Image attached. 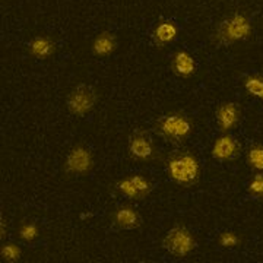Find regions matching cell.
Wrapping results in <instances>:
<instances>
[{"label":"cell","instance_id":"3957f363","mask_svg":"<svg viewBox=\"0 0 263 263\" xmlns=\"http://www.w3.org/2000/svg\"><path fill=\"white\" fill-rule=\"evenodd\" d=\"M155 132L170 143H181L192 135L193 123L187 114L181 111H170L157 120Z\"/></svg>","mask_w":263,"mask_h":263},{"label":"cell","instance_id":"d6986e66","mask_svg":"<svg viewBox=\"0 0 263 263\" xmlns=\"http://www.w3.org/2000/svg\"><path fill=\"white\" fill-rule=\"evenodd\" d=\"M19 238L25 243H34L40 237V228L35 222L29 221V222H24L21 224L18 230Z\"/></svg>","mask_w":263,"mask_h":263},{"label":"cell","instance_id":"9a60e30c","mask_svg":"<svg viewBox=\"0 0 263 263\" xmlns=\"http://www.w3.org/2000/svg\"><path fill=\"white\" fill-rule=\"evenodd\" d=\"M117 50V38L113 32L110 31H103L100 32L92 41L91 51L95 57H108L113 54Z\"/></svg>","mask_w":263,"mask_h":263},{"label":"cell","instance_id":"5b68a950","mask_svg":"<svg viewBox=\"0 0 263 263\" xmlns=\"http://www.w3.org/2000/svg\"><path fill=\"white\" fill-rule=\"evenodd\" d=\"M197 241L193 233L183 226H176L162 238V247L176 257H186L196 249Z\"/></svg>","mask_w":263,"mask_h":263},{"label":"cell","instance_id":"7402d4cb","mask_svg":"<svg viewBox=\"0 0 263 263\" xmlns=\"http://www.w3.org/2000/svg\"><path fill=\"white\" fill-rule=\"evenodd\" d=\"M5 228H8V227H6V221H5V218H2V234H0L2 240H3V238H5V235H6V233H5Z\"/></svg>","mask_w":263,"mask_h":263},{"label":"cell","instance_id":"7a4b0ae2","mask_svg":"<svg viewBox=\"0 0 263 263\" xmlns=\"http://www.w3.org/2000/svg\"><path fill=\"white\" fill-rule=\"evenodd\" d=\"M253 34V24L243 12H234L224 18L212 34V41L218 46H231L240 41H246Z\"/></svg>","mask_w":263,"mask_h":263},{"label":"cell","instance_id":"9c48e42d","mask_svg":"<svg viewBox=\"0 0 263 263\" xmlns=\"http://www.w3.org/2000/svg\"><path fill=\"white\" fill-rule=\"evenodd\" d=\"M241 152V145L231 133H222L218 136L211 148V155L215 161L228 162L235 160Z\"/></svg>","mask_w":263,"mask_h":263},{"label":"cell","instance_id":"52a82bcc","mask_svg":"<svg viewBox=\"0 0 263 263\" xmlns=\"http://www.w3.org/2000/svg\"><path fill=\"white\" fill-rule=\"evenodd\" d=\"M66 174L69 176H85L94 168V154L85 145H75L67 152L65 158Z\"/></svg>","mask_w":263,"mask_h":263},{"label":"cell","instance_id":"e0dca14e","mask_svg":"<svg viewBox=\"0 0 263 263\" xmlns=\"http://www.w3.org/2000/svg\"><path fill=\"white\" fill-rule=\"evenodd\" d=\"M247 165L257 173H263V143H253L246 151Z\"/></svg>","mask_w":263,"mask_h":263},{"label":"cell","instance_id":"8fae6325","mask_svg":"<svg viewBox=\"0 0 263 263\" xmlns=\"http://www.w3.org/2000/svg\"><path fill=\"white\" fill-rule=\"evenodd\" d=\"M111 221L120 230H138L142 226L141 214L132 205H120L113 211Z\"/></svg>","mask_w":263,"mask_h":263},{"label":"cell","instance_id":"6da1fadb","mask_svg":"<svg viewBox=\"0 0 263 263\" xmlns=\"http://www.w3.org/2000/svg\"><path fill=\"white\" fill-rule=\"evenodd\" d=\"M167 176L181 187H192L200 179V162L190 151H176L165 161Z\"/></svg>","mask_w":263,"mask_h":263},{"label":"cell","instance_id":"7c38bea8","mask_svg":"<svg viewBox=\"0 0 263 263\" xmlns=\"http://www.w3.org/2000/svg\"><path fill=\"white\" fill-rule=\"evenodd\" d=\"M171 70L179 78H192L196 73L197 63L195 57L186 50H177L171 57Z\"/></svg>","mask_w":263,"mask_h":263},{"label":"cell","instance_id":"8992f818","mask_svg":"<svg viewBox=\"0 0 263 263\" xmlns=\"http://www.w3.org/2000/svg\"><path fill=\"white\" fill-rule=\"evenodd\" d=\"M97 101H98V95L94 88L89 85L81 84L70 91L66 104L69 113L78 117H84L94 110Z\"/></svg>","mask_w":263,"mask_h":263},{"label":"cell","instance_id":"277c9868","mask_svg":"<svg viewBox=\"0 0 263 263\" xmlns=\"http://www.w3.org/2000/svg\"><path fill=\"white\" fill-rule=\"evenodd\" d=\"M116 192L129 200L141 202L154 192V183L141 173H132L116 183Z\"/></svg>","mask_w":263,"mask_h":263},{"label":"cell","instance_id":"44dd1931","mask_svg":"<svg viewBox=\"0 0 263 263\" xmlns=\"http://www.w3.org/2000/svg\"><path fill=\"white\" fill-rule=\"evenodd\" d=\"M218 245L222 249H235L241 245V237L237 234L235 231L226 230L218 235Z\"/></svg>","mask_w":263,"mask_h":263},{"label":"cell","instance_id":"4fadbf2b","mask_svg":"<svg viewBox=\"0 0 263 263\" xmlns=\"http://www.w3.org/2000/svg\"><path fill=\"white\" fill-rule=\"evenodd\" d=\"M179 37V27L173 19H161L152 31V41L157 47H165Z\"/></svg>","mask_w":263,"mask_h":263},{"label":"cell","instance_id":"5bb4252c","mask_svg":"<svg viewBox=\"0 0 263 263\" xmlns=\"http://www.w3.org/2000/svg\"><path fill=\"white\" fill-rule=\"evenodd\" d=\"M56 41L48 35H38L28 43L29 56L38 60H46L56 53Z\"/></svg>","mask_w":263,"mask_h":263},{"label":"cell","instance_id":"ba28073f","mask_svg":"<svg viewBox=\"0 0 263 263\" xmlns=\"http://www.w3.org/2000/svg\"><path fill=\"white\" fill-rule=\"evenodd\" d=\"M127 152H129V157L132 160L148 162V161L155 158L157 148H155L154 139L151 138L148 132L136 130L129 136Z\"/></svg>","mask_w":263,"mask_h":263},{"label":"cell","instance_id":"ffe728a7","mask_svg":"<svg viewBox=\"0 0 263 263\" xmlns=\"http://www.w3.org/2000/svg\"><path fill=\"white\" fill-rule=\"evenodd\" d=\"M247 195L254 200H263V173H257L247 183Z\"/></svg>","mask_w":263,"mask_h":263},{"label":"cell","instance_id":"ac0fdd59","mask_svg":"<svg viewBox=\"0 0 263 263\" xmlns=\"http://www.w3.org/2000/svg\"><path fill=\"white\" fill-rule=\"evenodd\" d=\"M0 256L5 262L8 263L19 262L22 257V249L16 243L8 241V243H3L0 247Z\"/></svg>","mask_w":263,"mask_h":263},{"label":"cell","instance_id":"30bf717a","mask_svg":"<svg viewBox=\"0 0 263 263\" xmlns=\"http://www.w3.org/2000/svg\"><path fill=\"white\" fill-rule=\"evenodd\" d=\"M215 120L218 130L230 133L241 122V107L234 101H224L215 110Z\"/></svg>","mask_w":263,"mask_h":263},{"label":"cell","instance_id":"2e32d148","mask_svg":"<svg viewBox=\"0 0 263 263\" xmlns=\"http://www.w3.org/2000/svg\"><path fill=\"white\" fill-rule=\"evenodd\" d=\"M243 86L247 94L263 101V75L260 73L246 75L243 78Z\"/></svg>","mask_w":263,"mask_h":263}]
</instances>
